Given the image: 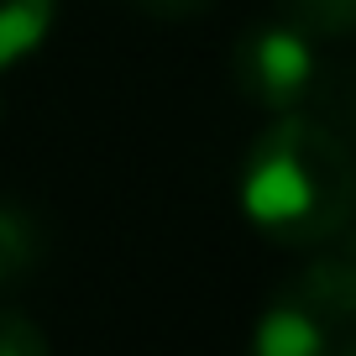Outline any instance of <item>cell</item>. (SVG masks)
I'll use <instances>...</instances> for the list:
<instances>
[{"label": "cell", "instance_id": "obj_1", "mask_svg": "<svg viewBox=\"0 0 356 356\" xmlns=\"http://www.w3.org/2000/svg\"><path fill=\"white\" fill-rule=\"evenodd\" d=\"M252 231L278 246H330L356 215V157L320 115H267L236 173Z\"/></svg>", "mask_w": 356, "mask_h": 356}, {"label": "cell", "instance_id": "obj_2", "mask_svg": "<svg viewBox=\"0 0 356 356\" xmlns=\"http://www.w3.org/2000/svg\"><path fill=\"white\" fill-rule=\"evenodd\" d=\"M356 257L320 252L283 283L252 325V356H351Z\"/></svg>", "mask_w": 356, "mask_h": 356}, {"label": "cell", "instance_id": "obj_3", "mask_svg": "<svg viewBox=\"0 0 356 356\" xmlns=\"http://www.w3.org/2000/svg\"><path fill=\"white\" fill-rule=\"evenodd\" d=\"M320 47L309 32H299L283 16L252 22L231 47V84L241 89V100L267 115L309 111L314 89H320Z\"/></svg>", "mask_w": 356, "mask_h": 356}, {"label": "cell", "instance_id": "obj_4", "mask_svg": "<svg viewBox=\"0 0 356 356\" xmlns=\"http://www.w3.org/2000/svg\"><path fill=\"white\" fill-rule=\"evenodd\" d=\"M58 0H0V74L37 53L53 37Z\"/></svg>", "mask_w": 356, "mask_h": 356}, {"label": "cell", "instance_id": "obj_5", "mask_svg": "<svg viewBox=\"0 0 356 356\" xmlns=\"http://www.w3.org/2000/svg\"><path fill=\"white\" fill-rule=\"evenodd\" d=\"M42 262V231L16 200H0V293L32 278Z\"/></svg>", "mask_w": 356, "mask_h": 356}, {"label": "cell", "instance_id": "obj_6", "mask_svg": "<svg viewBox=\"0 0 356 356\" xmlns=\"http://www.w3.org/2000/svg\"><path fill=\"white\" fill-rule=\"evenodd\" d=\"M278 16L309 32L314 42H335L356 32V0H278Z\"/></svg>", "mask_w": 356, "mask_h": 356}, {"label": "cell", "instance_id": "obj_7", "mask_svg": "<svg viewBox=\"0 0 356 356\" xmlns=\"http://www.w3.org/2000/svg\"><path fill=\"white\" fill-rule=\"evenodd\" d=\"M0 356H53L42 325L22 309H0Z\"/></svg>", "mask_w": 356, "mask_h": 356}, {"label": "cell", "instance_id": "obj_8", "mask_svg": "<svg viewBox=\"0 0 356 356\" xmlns=\"http://www.w3.org/2000/svg\"><path fill=\"white\" fill-rule=\"evenodd\" d=\"M131 11L152 16V22H194V16H204L215 6V0H126Z\"/></svg>", "mask_w": 356, "mask_h": 356}, {"label": "cell", "instance_id": "obj_9", "mask_svg": "<svg viewBox=\"0 0 356 356\" xmlns=\"http://www.w3.org/2000/svg\"><path fill=\"white\" fill-rule=\"evenodd\" d=\"M0 115H6V100H0Z\"/></svg>", "mask_w": 356, "mask_h": 356}, {"label": "cell", "instance_id": "obj_10", "mask_svg": "<svg viewBox=\"0 0 356 356\" xmlns=\"http://www.w3.org/2000/svg\"><path fill=\"white\" fill-rule=\"evenodd\" d=\"M351 356H356V351H351Z\"/></svg>", "mask_w": 356, "mask_h": 356}]
</instances>
